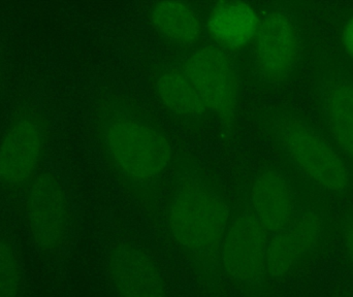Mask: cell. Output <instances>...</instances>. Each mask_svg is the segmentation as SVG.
<instances>
[{
	"label": "cell",
	"instance_id": "obj_1",
	"mask_svg": "<svg viewBox=\"0 0 353 297\" xmlns=\"http://www.w3.org/2000/svg\"><path fill=\"white\" fill-rule=\"evenodd\" d=\"M223 197L203 178L185 176L167 207V224L176 244L196 260L219 263L220 249L230 221Z\"/></svg>",
	"mask_w": 353,
	"mask_h": 297
},
{
	"label": "cell",
	"instance_id": "obj_14",
	"mask_svg": "<svg viewBox=\"0 0 353 297\" xmlns=\"http://www.w3.org/2000/svg\"><path fill=\"white\" fill-rule=\"evenodd\" d=\"M150 20L161 37L176 45H190L201 35L199 16L184 2H157L151 8Z\"/></svg>",
	"mask_w": 353,
	"mask_h": 297
},
{
	"label": "cell",
	"instance_id": "obj_9",
	"mask_svg": "<svg viewBox=\"0 0 353 297\" xmlns=\"http://www.w3.org/2000/svg\"><path fill=\"white\" fill-rule=\"evenodd\" d=\"M325 223L315 209H300L283 229L270 236L265 278L281 280L296 271L321 247Z\"/></svg>",
	"mask_w": 353,
	"mask_h": 297
},
{
	"label": "cell",
	"instance_id": "obj_15",
	"mask_svg": "<svg viewBox=\"0 0 353 297\" xmlns=\"http://www.w3.org/2000/svg\"><path fill=\"white\" fill-rule=\"evenodd\" d=\"M155 89L163 105L175 115L199 118L207 112L181 66L163 70L157 78Z\"/></svg>",
	"mask_w": 353,
	"mask_h": 297
},
{
	"label": "cell",
	"instance_id": "obj_6",
	"mask_svg": "<svg viewBox=\"0 0 353 297\" xmlns=\"http://www.w3.org/2000/svg\"><path fill=\"white\" fill-rule=\"evenodd\" d=\"M180 66L205 111L222 119L234 115L240 103V76L225 52L203 45L191 52Z\"/></svg>",
	"mask_w": 353,
	"mask_h": 297
},
{
	"label": "cell",
	"instance_id": "obj_11",
	"mask_svg": "<svg viewBox=\"0 0 353 297\" xmlns=\"http://www.w3.org/2000/svg\"><path fill=\"white\" fill-rule=\"evenodd\" d=\"M247 209L270 236L285 228L298 215V197L290 181L278 170L261 172L251 184Z\"/></svg>",
	"mask_w": 353,
	"mask_h": 297
},
{
	"label": "cell",
	"instance_id": "obj_8",
	"mask_svg": "<svg viewBox=\"0 0 353 297\" xmlns=\"http://www.w3.org/2000/svg\"><path fill=\"white\" fill-rule=\"evenodd\" d=\"M302 51L300 32L288 12H270L254 37L253 64L259 78L270 84L285 82L298 66Z\"/></svg>",
	"mask_w": 353,
	"mask_h": 297
},
{
	"label": "cell",
	"instance_id": "obj_5",
	"mask_svg": "<svg viewBox=\"0 0 353 297\" xmlns=\"http://www.w3.org/2000/svg\"><path fill=\"white\" fill-rule=\"evenodd\" d=\"M25 219L35 248L46 256L61 250L70 229V201L53 172H39L27 187Z\"/></svg>",
	"mask_w": 353,
	"mask_h": 297
},
{
	"label": "cell",
	"instance_id": "obj_19",
	"mask_svg": "<svg viewBox=\"0 0 353 297\" xmlns=\"http://www.w3.org/2000/svg\"><path fill=\"white\" fill-rule=\"evenodd\" d=\"M331 297H353V294L348 291H344V290H339V291L332 294Z\"/></svg>",
	"mask_w": 353,
	"mask_h": 297
},
{
	"label": "cell",
	"instance_id": "obj_7",
	"mask_svg": "<svg viewBox=\"0 0 353 297\" xmlns=\"http://www.w3.org/2000/svg\"><path fill=\"white\" fill-rule=\"evenodd\" d=\"M269 240L270 234L248 209L232 216L219 254L228 277L246 285L265 279Z\"/></svg>",
	"mask_w": 353,
	"mask_h": 297
},
{
	"label": "cell",
	"instance_id": "obj_12",
	"mask_svg": "<svg viewBox=\"0 0 353 297\" xmlns=\"http://www.w3.org/2000/svg\"><path fill=\"white\" fill-rule=\"evenodd\" d=\"M321 105L334 144L353 162V81L343 76L327 78L321 86Z\"/></svg>",
	"mask_w": 353,
	"mask_h": 297
},
{
	"label": "cell",
	"instance_id": "obj_17",
	"mask_svg": "<svg viewBox=\"0 0 353 297\" xmlns=\"http://www.w3.org/2000/svg\"><path fill=\"white\" fill-rule=\"evenodd\" d=\"M339 238L346 263L353 269V216H345L340 222Z\"/></svg>",
	"mask_w": 353,
	"mask_h": 297
},
{
	"label": "cell",
	"instance_id": "obj_2",
	"mask_svg": "<svg viewBox=\"0 0 353 297\" xmlns=\"http://www.w3.org/2000/svg\"><path fill=\"white\" fill-rule=\"evenodd\" d=\"M99 134L114 167L134 184L154 182L171 163L173 150L167 136L136 114L114 112L103 120Z\"/></svg>",
	"mask_w": 353,
	"mask_h": 297
},
{
	"label": "cell",
	"instance_id": "obj_16",
	"mask_svg": "<svg viewBox=\"0 0 353 297\" xmlns=\"http://www.w3.org/2000/svg\"><path fill=\"white\" fill-rule=\"evenodd\" d=\"M25 287L22 255L12 238L0 232V297H24Z\"/></svg>",
	"mask_w": 353,
	"mask_h": 297
},
{
	"label": "cell",
	"instance_id": "obj_18",
	"mask_svg": "<svg viewBox=\"0 0 353 297\" xmlns=\"http://www.w3.org/2000/svg\"><path fill=\"white\" fill-rule=\"evenodd\" d=\"M343 43L346 51L353 58V17L344 27Z\"/></svg>",
	"mask_w": 353,
	"mask_h": 297
},
{
	"label": "cell",
	"instance_id": "obj_10",
	"mask_svg": "<svg viewBox=\"0 0 353 297\" xmlns=\"http://www.w3.org/2000/svg\"><path fill=\"white\" fill-rule=\"evenodd\" d=\"M108 271L120 297H168L167 281L159 263L136 245L121 243L114 247Z\"/></svg>",
	"mask_w": 353,
	"mask_h": 297
},
{
	"label": "cell",
	"instance_id": "obj_3",
	"mask_svg": "<svg viewBox=\"0 0 353 297\" xmlns=\"http://www.w3.org/2000/svg\"><path fill=\"white\" fill-rule=\"evenodd\" d=\"M272 134L286 159L319 190L335 196L350 191L352 174L341 153L306 120L281 114L274 119Z\"/></svg>",
	"mask_w": 353,
	"mask_h": 297
},
{
	"label": "cell",
	"instance_id": "obj_4",
	"mask_svg": "<svg viewBox=\"0 0 353 297\" xmlns=\"http://www.w3.org/2000/svg\"><path fill=\"white\" fill-rule=\"evenodd\" d=\"M48 138V122L39 112H22L10 122L0 141V186L27 189L41 172Z\"/></svg>",
	"mask_w": 353,
	"mask_h": 297
},
{
	"label": "cell",
	"instance_id": "obj_13",
	"mask_svg": "<svg viewBox=\"0 0 353 297\" xmlns=\"http://www.w3.org/2000/svg\"><path fill=\"white\" fill-rule=\"evenodd\" d=\"M210 32L228 47L239 48L254 39L261 21L249 4L226 1L217 4L209 17Z\"/></svg>",
	"mask_w": 353,
	"mask_h": 297
}]
</instances>
